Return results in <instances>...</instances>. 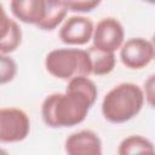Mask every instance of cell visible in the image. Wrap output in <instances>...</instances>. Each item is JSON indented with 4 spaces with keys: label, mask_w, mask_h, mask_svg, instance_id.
I'll list each match as a JSON object with an SVG mask.
<instances>
[{
    "label": "cell",
    "mask_w": 155,
    "mask_h": 155,
    "mask_svg": "<svg viewBox=\"0 0 155 155\" xmlns=\"http://www.w3.org/2000/svg\"><path fill=\"white\" fill-rule=\"evenodd\" d=\"M94 104L85 94L65 87L64 92L48 94L41 104V117L51 128L73 127L81 124Z\"/></svg>",
    "instance_id": "cell-1"
},
{
    "label": "cell",
    "mask_w": 155,
    "mask_h": 155,
    "mask_svg": "<svg viewBox=\"0 0 155 155\" xmlns=\"http://www.w3.org/2000/svg\"><path fill=\"white\" fill-rule=\"evenodd\" d=\"M144 102L142 87L133 82H121L104 96L102 115L111 124H124L139 114Z\"/></svg>",
    "instance_id": "cell-2"
},
{
    "label": "cell",
    "mask_w": 155,
    "mask_h": 155,
    "mask_svg": "<svg viewBox=\"0 0 155 155\" xmlns=\"http://www.w3.org/2000/svg\"><path fill=\"white\" fill-rule=\"evenodd\" d=\"M45 68L53 78L67 81L76 76L91 75L87 51L76 47H61L50 51L45 58Z\"/></svg>",
    "instance_id": "cell-3"
},
{
    "label": "cell",
    "mask_w": 155,
    "mask_h": 155,
    "mask_svg": "<svg viewBox=\"0 0 155 155\" xmlns=\"http://www.w3.org/2000/svg\"><path fill=\"white\" fill-rule=\"evenodd\" d=\"M30 132V120L19 108H0V143L24 140Z\"/></svg>",
    "instance_id": "cell-4"
},
{
    "label": "cell",
    "mask_w": 155,
    "mask_h": 155,
    "mask_svg": "<svg viewBox=\"0 0 155 155\" xmlns=\"http://www.w3.org/2000/svg\"><path fill=\"white\" fill-rule=\"evenodd\" d=\"M125 41V29L121 22L114 17L102 18L93 29V47L104 52L115 53Z\"/></svg>",
    "instance_id": "cell-5"
},
{
    "label": "cell",
    "mask_w": 155,
    "mask_h": 155,
    "mask_svg": "<svg viewBox=\"0 0 155 155\" xmlns=\"http://www.w3.org/2000/svg\"><path fill=\"white\" fill-rule=\"evenodd\" d=\"M155 56L154 45L144 38H131L124 41L120 47V59L122 64L132 70L148 67Z\"/></svg>",
    "instance_id": "cell-6"
},
{
    "label": "cell",
    "mask_w": 155,
    "mask_h": 155,
    "mask_svg": "<svg viewBox=\"0 0 155 155\" xmlns=\"http://www.w3.org/2000/svg\"><path fill=\"white\" fill-rule=\"evenodd\" d=\"M93 22L91 18L75 15L64 21L59 28V39L69 46L86 45L93 34Z\"/></svg>",
    "instance_id": "cell-7"
},
{
    "label": "cell",
    "mask_w": 155,
    "mask_h": 155,
    "mask_svg": "<svg viewBox=\"0 0 155 155\" xmlns=\"http://www.w3.org/2000/svg\"><path fill=\"white\" fill-rule=\"evenodd\" d=\"M67 155H103L102 140L91 130H80L65 139Z\"/></svg>",
    "instance_id": "cell-8"
},
{
    "label": "cell",
    "mask_w": 155,
    "mask_h": 155,
    "mask_svg": "<svg viewBox=\"0 0 155 155\" xmlns=\"http://www.w3.org/2000/svg\"><path fill=\"white\" fill-rule=\"evenodd\" d=\"M10 7L17 19L38 27L45 17L46 0H13L10 2Z\"/></svg>",
    "instance_id": "cell-9"
},
{
    "label": "cell",
    "mask_w": 155,
    "mask_h": 155,
    "mask_svg": "<svg viewBox=\"0 0 155 155\" xmlns=\"http://www.w3.org/2000/svg\"><path fill=\"white\" fill-rule=\"evenodd\" d=\"M90 63H91V74L102 76L110 74L116 64V56L111 52H104L97 50L93 46H90L87 50Z\"/></svg>",
    "instance_id": "cell-10"
},
{
    "label": "cell",
    "mask_w": 155,
    "mask_h": 155,
    "mask_svg": "<svg viewBox=\"0 0 155 155\" xmlns=\"http://www.w3.org/2000/svg\"><path fill=\"white\" fill-rule=\"evenodd\" d=\"M67 13L68 10L62 4V0H46L45 17L38 28L42 30H53L64 21Z\"/></svg>",
    "instance_id": "cell-11"
},
{
    "label": "cell",
    "mask_w": 155,
    "mask_h": 155,
    "mask_svg": "<svg viewBox=\"0 0 155 155\" xmlns=\"http://www.w3.org/2000/svg\"><path fill=\"white\" fill-rule=\"evenodd\" d=\"M154 144L150 139L140 134H132L124 138L117 147V155H136L143 150L153 149Z\"/></svg>",
    "instance_id": "cell-12"
},
{
    "label": "cell",
    "mask_w": 155,
    "mask_h": 155,
    "mask_svg": "<svg viewBox=\"0 0 155 155\" xmlns=\"http://www.w3.org/2000/svg\"><path fill=\"white\" fill-rule=\"evenodd\" d=\"M21 42H22V29L19 24L16 21H13L10 33L4 40L0 41V53H4V54L12 53L19 47Z\"/></svg>",
    "instance_id": "cell-13"
},
{
    "label": "cell",
    "mask_w": 155,
    "mask_h": 155,
    "mask_svg": "<svg viewBox=\"0 0 155 155\" xmlns=\"http://www.w3.org/2000/svg\"><path fill=\"white\" fill-rule=\"evenodd\" d=\"M17 63L8 54L0 53V85L11 82L17 75Z\"/></svg>",
    "instance_id": "cell-14"
},
{
    "label": "cell",
    "mask_w": 155,
    "mask_h": 155,
    "mask_svg": "<svg viewBox=\"0 0 155 155\" xmlns=\"http://www.w3.org/2000/svg\"><path fill=\"white\" fill-rule=\"evenodd\" d=\"M62 4L64 5V7L68 11L84 13V12H91V11H93L101 4V1H97V0H87V1L86 0H81V1L69 0V1H62Z\"/></svg>",
    "instance_id": "cell-15"
},
{
    "label": "cell",
    "mask_w": 155,
    "mask_h": 155,
    "mask_svg": "<svg viewBox=\"0 0 155 155\" xmlns=\"http://www.w3.org/2000/svg\"><path fill=\"white\" fill-rule=\"evenodd\" d=\"M13 21L15 19L10 18L8 15L6 13V10L4 8L2 4H0V41L4 40L10 33Z\"/></svg>",
    "instance_id": "cell-16"
},
{
    "label": "cell",
    "mask_w": 155,
    "mask_h": 155,
    "mask_svg": "<svg viewBox=\"0 0 155 155\" xmlns=\"http://www.w3.org/2000/svg\"><path fill=\"white\" fill-rule=\"evenodd\" d=\"M154 75H150L145 81H144V90H143V94H144V99L148 102V104L150 107L154 105Z\"/></svg>",
    "instance_id": "cell-17"
},
{
    "label": "cell",
    "mask_w": 155,
    "mask_h": 155,
    "mask_svg": "<svg viewBox=\"0 0 155 155\" xmlns=\"http://www.w3.org/2000/svg\"><path fill=\"white\" fill-rule=\"evenodd\" d=\"M136 155H155V149L154 148L153 149H147V150H143V151H140Z\"/></svg>",
    "instance_id": "cell-18"
},
{
    "label": "cell",
    "mask_w": 155,
    "mask_h": 155,
    "mask_svg": "<svg viewBox=\"0 0 155 155\" xmlns=\"http://www.w3.org/2000/svg\"><path fill=\"white\" fill-rule=\"evenodd\" d=\"M0 155H10L5 149H2V148H0Z\"/></svg>",
    "instance_id": "cell-19"
}]
</instances>
